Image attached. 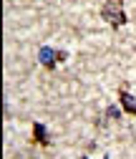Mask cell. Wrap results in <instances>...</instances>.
I'll return each mask as SVG.
<instances>
[{
	"instance_id": "obj_1",
	"label": "cell",
	"mask_w": 136,
	"mask_h": 159,
	"mask_svg": "<svg viewBox=\"0 0 136 159\" xmlns=\"http://www.w3.org/2000/svg\"><path fill=\"white\" fill-rule=\"evenodd\" d=\"M101 15H103V20L111 23V28H121L126 23V10H124V5L119 3V0H108V3L101 8Z\"/></svg>"
},
{
	"instance_id": "obj_2",
	"label": "cell",
	"mask_w": 136,
	"mask_h": 159,
	"mask_svg": "<svg viewBox=\"0 0 136 159\" xmlns=\"http://www.w3.org/2000/svg\"><path fill=\"white\" fill-rule=\"evenodd\" d=\"M38 61H41V66H46V68H55V63H58V51H53V48H48V46H43L41 51H38Z\"/></svg>"
},
{
	"instance_id": "obj_3",
	"label": "cell",
	"mask_w": 136,
	"mask_h": 159,
	"mask_svg": "<svg viewBox=\"0 0 136 159\" xmlns=\"http://www.w3.org/2000/svg\"><path fill=\"white\" fill-rule=\"evenodd\" d=\"M119 104H121V109L126 111V114H131V116H136V98L129 93V91H119Z\"/></svg>"
},
{
	"instance_id": "obj_4",
	"label": "cell",
	"mask_w": 136,
	"mask_h": 159,
	"mask_svg": "<svg viewBox=\"0 0 136 159\" xmlns=\"http://www.w3.org/2000/svg\"><path fill=\"white\" fill-rule=\"evenodd\" d=\"M33 142L41 144V147H48V144H50V142H48V131H46V126H43L41 121L33 124Z\"/></svg>"
},
{
	"instance_id": "obj_5",
	"label": "cell",
	"mask_w": 136,
	"mask_h": 159,
	"mask_svg": "<svg viewBox=\"0 0 136 159\" xmlns=\"http://www.w3.org/2000/svg\"><path fill=\"white\" fill-rule=\"evenodd\" d=\"M106 114H108L111 119H119V116H121V111H119V109H113V106H111V109H108Z\"/></svg>"
}]
</instances>
